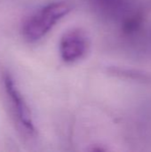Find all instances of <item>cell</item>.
Returning <instances> with one entry per match:
<instances>
[{"label":"cell","instance_id":"4","mask_svg":"<svg viewBox=\"0 0 151 152\" xmlns=\"http://www.w3.org/2000/svg\"><path fill=\"white\" fill-rule=\"evenodd\" d=\"M143 23L142 15L139 12H134L125 17L122 22V30L125 34H133L137 32Z\"/></svg>","mask_w":151,"mask_h":152},{"label":"cell","instance_id":"2","mask_svg":"<svg viewBox=\"0 0 151 152\" xmlns=\"http://www.w3.org/2000/svg\"><path fill=\"white\" fill-rule=\"evenodd\" d=\"M3 85L16 124L24 134L34 137L36 134V129L31 110L12 76L9 73L4 74Z\"/></svg>","mask_w":151,"mask_h":152},{"label":"cell","instance_id":"1","mask_svg":"<svg viewBox=\"0 0 151 152\" xmlns=\"http://www.w3.org/2000/svg\"><path fill=\"white\" fill-rule=\"evenodd\" d=\"M72 10V4L65 0L52 2L42 6L25 20L21 29L23 38L28 43L41 40Z\"/></svg>","mask_w":151,"mask_h":152},{"label":"cell","instance_id":"3","mask_svg":"<svg viewBox=\"0 0 151 152\" xmlns=\"http://www.w3.org/2000/svg\"><path fill=\"white\" fill-rule=\"evenodd\" d=\"M91 40L88 33L82 28H72L61 36L59 52L65 63H75L84 59L89 52Z\"/></svg>","mask_w":151,"mask_h":152}]
</instances>
